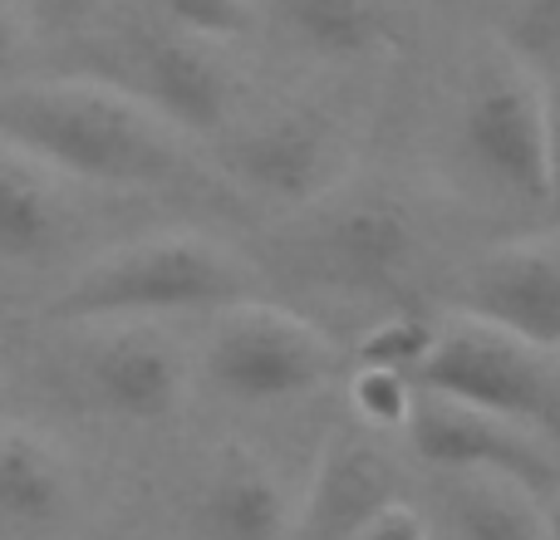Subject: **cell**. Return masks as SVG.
<instances>
[{"label":"cell","instance_id":"obj_1","mask_svg":"<svg viewBox=\"0 0 560 540\" xmlns=\"http://www.w3.org/2000/svg\"><path fill=\"white\" fill-rule=\"evenodd\" d=\"M0 143L98 187H167L183 173L173 128L104 79H49L0 94Z\"/></svg>","mask_w":560,"mask_h":540},{"label":"cell","instance_id":"obj_2","mask_svg":"<svg viewBox=\"0 0 560 540\" xmlns=\"http://www.w3.org/2000/svg\"><path fill=\"white\" fill-rule=\"evenodd\" d=\"M252 275L197 236H153L84 266L55 295V319H148L183 309H236Z\"/></svg>","mask_w":560,"mask_h":540},{"label":"cell","instance_id":"obj_3","mask_svg":"<svg viewBox=\"0 0 560 540\" xmlns=\"http://www.w3.org/2000/svg\"><path fill=\"white\" fill-rule=\"evenodd\" d=\"M413 384L502 413L546 443H560V359L497 325L463 319L433 334V349L413 368Z\"/></svg>","mask_w":560,"mask_h":540},{"label":"cell","instance_id":"obj_4","mask_svg":"<svg viewBox=\"0 0 560 540\" xmlns=\"http://www.w3.org/2000/svg\"><path fill=\"white\" fill-rule=\"evenodd\" d=\"M339 368V354L315 325L256 305L232 315L207 344V378L236 403H280L315 394Z\"/></svg>","mask_w":560,"mask_h":540},{"label":"cell","instance_id":"obj_5","mask_svg":"<svg viewBox=\"0 0 560 540\" xmlns=\"http://www.w3.org/2000/svg\"><path fill=\"white\" fill-rule=\"evenodd\" d=\"M404 433L413 453L438 472H497L532 486L536 496H551L560 486V462L546 437H536L532 427L512 423L502 413L463 403V398L413 384Z\"/></svg>","mask_w":560,"mask_h":540},{"label":"cell","instance_id":"obj_6","mask_svg":"<svg viewBox=\"0 0 560 540\" xmlns=\"http://www.w3.org/2000/svg\"><path fill=\"white\" fill-rule=\"evenodd\" d=\"M104 84L163 118L177 133H217L232 114V74L207 49V39L183 35L167 20L133 25L118 39V69Z\"/></svg>","mask_w":560,"mask_h":540},{"label":"cell","instance_id":"obj_7","mask_svg":"<svg viewBox=\"0 0 560 540\" xmlns=\"http://www.w3.org/2000/svg\"><path fill=\"white\" fill-rule=\"evenodd\" d=\"M463 153L472 167L512 197L541 202L546 177V84L526 59H492L463 98Z\"/></svg>","mask_w":560,"mask_h":540},{"label":"cell","instance_id":"obj_8","mask_svg":"<svg viewBox=\"0 0 560 540\" xmlns=\"http://www.w3.org/2000/svg\"><path fill=\"white\" fill-rule=\"evenodd\" d=\"M305 266L319 285L394 295L418 266V222L384 192L329 202L305 232Z\"/></svg>","mask_w":560,"mask_h":540},{"label":"cell","instance_id":"obj_9","mask_svg":"<svg viewBox=\"0 0 560 540\" xmlns=\"http://www.w3.org/2000/svg\"><path fill=\"white\" fill-rule=\"evenodd\" d=\"M339 138L325 118L305 108H285L261 124L242 128L226 143V167L242 177L252 192L271 197L280 207L325 202L339 177Z\"/></svg>","mask_w":560,"mask_h":540},{"label":"cell","instance_id":"obj_10","mask_svg":"<svg viewBox=\"0 0 560 540\" xmlns=\"http://www.w3.org/2000/svg\"><path fill=\"white\" fill-rule=\"evenodd\" d=\"M457 309L497 325L536 349L560 344V251L556 246H502L457 280Z\"/></svg>","mask_w":560,"mask_h":540},{"label":"cell","instance_id":"obj_11","mask_svg":"<svg viewBox=\"0 0 560 540\" xmlns=\"http://www.w3.org/2000/svg\"><path fill=\"white\" fill-rule=\"evenodd\" d=\"M398 496V467L369 437H329L285 540H349Z\"/></svg>","mask_w":560,"mask_h":540},{"label":"cell","instance_id":"obj_12","mask_svg":"<svg viewBox=\"0 0 560 540\" xmlns=\"http://www.w3.org/2000/svg\"><path fill=\"white\" fill-rule=\"evenodd\" d=\"M183 388H187L183 354L167 339L143 334V329L108 334L89 354V394L118 418L158 423V418L177 413Z\"/></svg>","mask_w":560,"mask_h":540},{"label":"cell","instance_id":"obj_13","mask_svg":"<svg viewBox=\"0 0 560 540\" xmlns=\"http://www.w3.org/2000/svg\"><path fill=\"white\" fill-rule=\"evenodd\" d=\"M207 540H285L290 506L276 472L252 453H226L202 492Z\"/></svg>","mask_w":560,"mask_h":540},{"label":"cell","instance_id":"obj_14","mask_svg":"<svg viewBox=\"0 0 560 540\" xmlns=\"http://www.w3.org/2000/svg\"><path fill=\"white\" fill-rule=\"evenodd\" d=\"M256 5H266L300 45L325 59H359L394 39L388 0H256Z\"/></svg>","mask_w":560,"mask_h":540},{"label":"cell","instance_id":"obj_15","mask_svg":"<svg viewBox=\"0 0 560 540\" xmlns=\"http://www.w3.org/2000/svg\"><path fill=\"white\" fill-rule=\"evenodd\" d=\"M447 516L457 540H546L541 496L497 472H453Z\"/></svg>","mask_w":560,"mask_h":540},{"label":"cell","instance_id":"obj_16","mask_svg":"<svg viewBox=\"0 0 560 540\" xmlns=\"http://www.w3.org/2000/svg\"><path fill=\"white\" fill-rule=\"evenodd\" d=\"M69 506L65 462L30 433H0V521L55 526Z\"/></svg>","mask_w":560,"mask_h":540},{"label":"cell","instance_id":"obj_17","mask_svg":"<svg viewBox=\"0 0 560 540\" xmlns=\"http://www.w3.org/2000/svg\"><path fill=\"white\" fill-rule=\"evenodd\" d=\"M59 207L35 173L0 163V261H39L59 242Z\"/></svg>","mask_w":560,"mask_h":540},{"label":"cell","instance_id":"obj_18","mask_svg":"<svg viewBox=\"0 0 560 540\" xmlns=\"http://www.w3.org/2000/svg\"><path fill=\"white\" fill-rule=\"evenodd\" d=\"M153 5H158V15H163L173 30L207 39V45L252 35L256 15H261V5H256V0H153Z\"/></svg>","mask_w":560,"mask_h":540},{"label":"cell","instance_id":"obj_19","mask_svg":"<svg viewBox=\"0 0 560 540\" xmlns=\"http://www.w3.org/2000/svg\"><path fill=\"white\" fill-rule=\"evenodd\" d=\"M349 398H354V413L364 418L369 427H404L408 403H413V384H408V374H398V368L359 364L354 384H349Z\"/></svg>","mask_w":560,"mask_h":540},{"label":"cell","instance_id":"obj_20","mask_svg":"<svg viewBox=\"0 0 560 540\" xmlns=\"http://www.w3.org/2000/svg\"><path fill=\"white\" fill-rule=\"evenodd\" d=\"M433 334L438 329H428L423 319H384V325H374L364 339H359L354 359L359 364H378V368L413 374L418 359L433 349Z\"/></svg>","mask_w":560,"mask_h":540},{"label":"cell","instance_id":"obj_21","mask_svg":"<svg viewBox=\"0 0 560 540\" xmlns=\"http://www.w3.org/2000/svg\"><path fill=\"white\" fill-rule=\"evenodd\" d=\"M506 45L516 59L556 64L560 55V0H512L506 10Z\"/></svg>","mask_w":560,"mask_h":540},{"label":"cell","instance_id":"obj_22","mask_svg":"<svg viewBox=\"0 0 560 540\" xmlns=\"http://www.w3.org/2000/svg\"><path fill=\"white\" fill-rule=\"evenodd\" d=\"M541 202L551 207L560 222V89L546 84V177H541Z\"/></svg>","mask_w":560,"mask_h":540},{"label":"cell","instance_id":"obj_23","mask_svg":"<svg viewBox=\"0 0 560 540\" xmlns=\"http://www.w3.org/2000/svg\"><path fill=\"white\" fill-rule=\"evenodd\" d=\"M349 540H428V526H423V516H418L413 506L394 502V506H384L369 526H359Z\"/></svg>","mask_w":560,"mask_h":540},{"label":"cell","instance_id":"obj_24","mask_svg":"<svg viewBox=\"0 0 560 540\" xmlns=\"http://www.w3.org/2000/svg\"><path fill=\"white\" fill-rule=\"evenodd\" d=\"M20 45H25V30H20L15 10H10V5H0V79H5L10 69H15Z\"/></svg>","mask_w":560,"mask_h":540},{"label":"cell","instance_id":"obj_25","mask_svg":"<svg viewBox=\"0 0 560 540\" xmlns=\"http://www.w3.org/2000/svg\"><path fill=\"white\" fill-rule=\"evenodd\" d=\"M49 5V15L55 20H79V15H89L94 5H104V0H45Z\"/></svg>","mask_w":560,"mask_h":540},{"label":"cell","instance_id":"obj_26","mask_svg":"<svg viewBox=\"0 0 560 540\" xmlns=\"http://www.w3.org/2000/svg\"><path fill=\"white\" fill-rule=\"evenodd\" d=\"M546 540H560V486L546 496Z\"/></svg>","mask_w":560,"mask_h":540},{"label":"cell","instance_id":"obj_27","mask_svg":"<svg viewBox=\"0 0 560 540\" xmlns=\"http://www.w3.org/2000/svg\"><path fill=\"white\" fill-rule=\"evenodd\" d=\"M551 69H556V89H560V55H556V64H551Z\"/></svg>","mask_w":560,"mask_h":540},{"label":"cell","instance_id":"obj_28","mask_svg":"<svg viewBox=\"0 0 560 540\" xmlns=\"http://www.w3.org/2000/svg\"><path fill=\"white\" fill-rule=\"evenodd\" d=\"M438 5H467V0H438Z\"/></svg>","mask_w":560,"mask_h":540},{"label":"cell","instance_id":"obj_29","mask_svg":"<svg viewBox=\"0 0 560 540\" xmlns=\"http://www.w3.org/2000/svg\"><path fill=\"white\" fill-rule=\"evenodd\" d=\"M556 359H560V344H556Z\"/></svg>","mask_w":560,"mask_h":540}]
</instances>
